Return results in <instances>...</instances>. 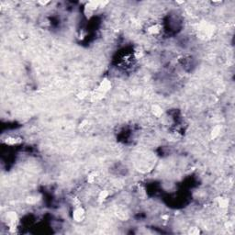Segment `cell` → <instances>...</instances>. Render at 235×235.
Listing matches in <instances>:
<instances>
[{"mask_svg":"<svg viewBox=\"0 0 235 235\" xmlns=\"http://www.w3.org/2000/svg\"><path fill=\"white\" fill-rule=\"evenodd\" d=\"M219 132H220V127L219 126H215L212 131H211V133H210V137L212 140L216 139L219 135Z\"/></svg>","mask_w":235,"mask_h":235,"instance_id":"11","label":"cell"},{"mask_svg":"<svg viewBox=\"0 0 235 235\" xmlns=\"http://www.w3.org/2000/svg\"><path fill=\"white\" fill-rule=\"evenodd\" d=\"M108 2L105 1V2H99V1H89L86 3V5L85 6V9H84V14L85 16L87 18V19H90L95 11L99 9V8H104L106 5H107Z\"/></svg>","mask_w":235,"mask_h":235,"instance_id":"1","label":"cell"},{"mask_svg":"<svg viewBox=\"0 0 235 235\" xmlns=\"http://www.w3.org/2000/svg\"><path fill=\"white\" fill-rule=\"evenodd\" d=\"M151 112H152V114H153L154 117L160 118V117L163 115L164 110H163V108H162L161 106H159V105H157V104H154V105H153L152 107H151Z\"/></svg>","mask_w":235,"mask_h":235,"instance_id":"7","label":"cell"},{"mask_svg":"<svg viewBox=\"0 0 235 235\" xmlns=\"http://www.w3.org/2000/svg\"><path fill=\"white\" fill-rule=\"evenodd\" d=\"M7 219H8V222H9V226L10 228H15L16 225H17V222H18V215L16 212H9L7 214Z\"/></svg>","mask_w":235,"mask_h":235,"instance_id":"4","label":"cell"},{"mask_svg":"<svg viewBox=\"0 0 235 235\" xmlns=\"http://www.w3.org/2000/svg\"><path fill=\"white\" fill-rule=\"evenodd\" d=\"M22 142V140L19 137H14V136H10L8 137L6 140H4V143L9 146H14V145H18Z\"/></svg>","mask_w":235,"mask_h":235,"instance_id":"6","label":"cell"},{"mask_svg":"<svg viewBox=\"0 0 235 235\" xmlns=\"http://www.w3.org/2000/svg\"><path fill=\"white\" fill-rule=\"evenodd\" d=\"M161 30H162V26L158 23H155L149 26L146 29V32L150 35H157L161 32Z\"/></svg>","mask_w":235,"mask_h":235,"instance_id":"5","label":"cell"},{"mask_svg":"<svg viewBox=\"0 0 235 235\" xmlns=\"http://www.w3.org/2000/svg\"><path fill=\"white\" fill-rule=\"evenodd\" d=\"M90 91H88V90H82V91H80L77 95H76V97L78 98V99H81V100H83V99H85V98H87V97H89L90 96Z\"/></svg>","mask_w":235,"mask_h":235,"instance_id":"10","label":"cell"},{"mask_svg":"<svg viewBox=\"0 0 235 235\" xmlns=\"http://www.w3.org/2000/svg\"><path fill=\"white\" fill-rule=\"evenodd\" d=\"M51 2L50 1H39L38 2V4L39 5H42V6H46V5H48V4H50Z\"/></svg>","mask_w":235,"mask_h":235,"instance_id":"15","label":"cell"},{"mask_svg":"<svg viewBox=\"0 0 235 235\" xmlns=\"http://www.w3.org/2000/svg\"><path fill=\"white\" fill-rule=\"evenodd\" d=\"M109 195H110V193H109L108 190H106V189H105V190H101V191L99 192V194H98L97 201L100 202V203L104 202L105 200L107 199V197H109Z\"/></svg>","mask_w":235,"mask_h":235,"instance_id":"8","label":"cell"},{"mask_svg":"<svg viewBox=\"0 0 235 235\" xmlns=\"http://www.w3.org/2000/svg\"><path fill=\"white\" fill-rule=\"evenodd\" d=\"M200 232V230H199V229L198 228H190V230H189V231H188V233L189 234H198Z\"/></svg>","mask_w":235,"mask_h":235,"instance_id":"13","label":"cell"},{"mask_svg":"<svg viewBox=\"0 0 235 235\" xmlns=\"http://www.w3.org/2000/svg\"><path fill=\"white\" fill-rule=\"evenodd\" d=\"M134 55H135V57L137 59H140V58H142L143 56V52L142 50H138V51H136L134 52Z\"/></svg>","mask_w":235,"mask_h":235,"instance_id":"14","label":"cell"},{"mask_svg":"<svg viewBox=\"0 0 235 235\" xmlns=\"http://www.w3.org/2000/svg\"><path fill=\"white\" fill-rule=\"evenodd\" d=\"M96 175H97V173H96V172H91V173L87 175V183H89V184L94 183V182L96 181Z\"/></svg>","mask_w":235,"mask_h":235,"instance_id":"12","label":"cell"},{"mask_svg":"<svg viewBox=\"0 0 235 235\" xmlns=\"http://www.w3.org/2000/svg\"><path fill=\"white\" fill-rule=\"evenodd\" d=\"M72 216H73V219L75 222H82L85 218V210L81 206L75 207L74 209L73 210Z\"/></svg>","mask_w":235,"mask_h":235,"instance_id":"2","label":"cell"},{"mask_svg":"<svg viewBox=\"0 0 235 235\" xmlns=\"http://www.w3.org/2000/svg\"><path fill=\"white\" fill-rule=\"evenodd\" d=\"M112 88V83L109 79L107 78H103L100 83L98 84L97 87L96 88V90H98L99 92L103 93V94H107V92H109Z\"/></svg>","mask_w":235,"mask_h":235,"instance_id":"3","label":"cell"},{"mask_svg":"<svg viewBox=\"0 0 235 235\" xmlns=\"http://www.w3.org/2000/svg\"><path fill=\"white\" fill-rule=\"evenodd\" d=\"M217 203L219 206L220 208H227L229 207V199L226 197H218L217 198Z\"/></svg>","mask_w":235,"mask_h":235,"instance_id":"9","label":"cell"}]
</instances>
